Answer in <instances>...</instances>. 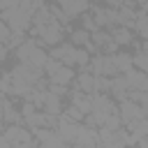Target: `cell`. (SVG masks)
Masks as SVG:
<instances>
[{
	"label": "cell",
	"mask_w": 148,
	"mask_h": 148,
	"mask_svg": "<svg viewBox=\"0 0 148 148\" xmlns=\"http://www.w3.org/2000/svg\"><path fill=\"white\" fill-rule=\"evenodd\" d=\"M125 76V81H127V86H130V90H148V76H146V72H141V69H130V72H125L123 74Z\"/></svg>",
	"instance_id": "8992f818"
},
{
	"label": "cell",
	"mask_w": 148,
	"mask_h": 148,
	"mask_svg": "<svg viewBox=\"0 0 148 148\" xmlns=\"http://www.w3.org/2000/svg\"><path fill=\"white\" fill-rule=\"evenodd\" d=\"M16 0H0V9H7V7H14Z\"/></svg>",
	"instance_id": "83f0119b"
},
{
	"label": "cell",
	"mask_w": 148,
	"mask_h": 148,
	"mask_svg": "<svg viewBox=\"0 0 148 148\" xmlns=\"http://www.w3.org/2000/svg\"><path fill=\"white\" fill-rule=\"evenodd\" d=\"M92 46H106L109 51L116 49V44L111 42V35H106V32H102V30L92 32Z\"/></svg>",
	"instance_id": "2e32d148"
},
{
	"label": "cell",
	"mask_w": 148,
	"mask_h": 148,
	"mask_svg": "<svg viewBox=\"0 0 148 148\" xmlns=\"http://www.w3.org/2000/svg\"><path fill=\"white\" fill-rule=\"evenodd\" d=\"M72 79H74V72H72V67H67V65H60V67L51 74V83H58V86H67Z\"/></svg>",
	"instance_id": "7c38bea8"
},
{
	"label": "cell",
	"mask_w": 148,
	"mask_h": 148,
	"mask_svg": "<svg viewBox=\"0 0 148 148\" xmlns=\"http://www.w3.org/2000/svg\"><path fill=\"white\" fill-rule=\"evenodd\" d=\"M118 116H120V120H123V125H127L130 120H136V118H146V111H148V106H139V104H134L132 99H120V104H118Z\"/></svg>",
	"instance_id": "3957f363"
},
{
	"label": "cell",
	"mask_w": 148,
	"mask_h": 148,
	"mask_svg": "<svg viewBox=\"0 0 148 148\" xmlns=\"http://www.w3.org/2000/svg\"><path fill=\"white\" fill-rule=\"evenodd\" d=\"M42 109H44V113H53V116H60V113H62V106H60V97L46 90V95H44V102H42Z\"/></svg>",
	"instance_id": "8fae6325"
},
{
	"label": "cell",
	"mask_w": 148,
	"mask_h": 148,
	"mask_svg": "<svg viewBox=\"0 0 148 148\" xmlns=\"http://www.w3.org/2000/svg\"><path fill=\"white\" fill-rule=\"evenodd\" d=\"M106 5H111V7H123V0H104Z\"/></svg>",
	"instance_id": "4dcf8cb0"
},
{
	"label": "cell",
	"mask_w": 148,
	"mask_h": 148,
	"mask_svg": "<svg viewBox=\"0 0 148 148\" xmlns=\"http://www.w3.org/2000/svg\"><path fill=\"white\" fill-rule=\"evenodd\" d=\"M130 148H132V146H130Z\"/></svg>",
	"instance_id": "836d02e7"
},
{
	"label": "cell",
	"mask_w": 148,
	"mask_h": 148,
	"mask_svg": "<svg viewBox=\"0 0 148 148\" xmlns=\"http://www.w3.org/2000/svg\"><path fill=\"white\" fill-rule=\"evenodd\" d=\"M0 120H2V102H0Z\"/></svg>",
	"instance_id": "d6a6232c"
},
{
	"label": "cell",
	"mask_w": 148,
	"mask_h": 148,
	"mask_svg": "<svg viewBox=\"0 0 148 148\" xmlns=\"http://www.w3.org/2000/svg\"><path fill=\"white\" fill-rule=\"evenodd\" d=\"M74 143H79V146H97V132L90 130L88 125H86V127L79 125V132H76V136H74Z\"/></svg>",
	"instance_id": "9c48e42d"
},
{
	"label": "cell",
	"mask_w": 148,
	"mask_h": 148,
	"mask_svg": "<svg viewBox=\"0 0 148 148\" xmlns=\"http://www.w3.org/2000/svg\"><path fill=\"white\" fill-rule=\"evenodd\" d=\"M60 7H62V12L72 18V16L83 14V12L88 9V0H60Z\"/></svg>",
	"instance_id": "30bf717a"
},
{
	"label": "cell",
	"mask_w": 148,
	"mask_h": 148,
	"mask_svg": "<svg viewBox=\"0 0 148 148\" xmlns=\"http://www.w3.org/2000/svg\"><path fill=\"white\" fill-rule=\"evenodd\" d=\"M109 90H111V95H113V99H127V92H130V86H127V81H125V76H113V79H109Z\"/></svg>",
	"instance_id": "52a82bcc"
},
{
	"label": "cell",
	"mask_w": 148,
	"mask_h": 148,
	"mask_svg": "<svg viewBox=\"0 0 148 148\" xmlns=\"http://www.w3.org/2000/svg\"><path fill=\"white\" fill-rule=\"evenodd\" d=\"M88 62H90L92 76H113V74H118L116 67H113L111 56H95V58L88 60Z\"/></svg>",
	"instance_id": "5b68a950"
},
{
	"label": "cell",
	"mask_w": 148,
	"mask_h": 148,
	"mask_svg": "<svg viewBox=\"0 0 148 148\" xmlns=\"http://www.w3.org/2000/svg\"><path fill=\"white\" fill-rule=\"evenodd\" d=\"M9 35H12V30H9V28H7V25H5L2 21H0V42H2V44H7Z\"/></svg>",
	"instance_id": "4316f807"
},
{
	"label": "cell",
	"mask_w": 148,
	"mask_h": 148,
	"mask_svg": "<svg viewBox=\"0 0 148 148\" xmlns=\"http://www.w3.org/2000/svg\"><path fill=\"white\" fill-rule=\"evenodd\" d=\"M127 99H132L139 106H148V92L146 90H130L127 92Z\"/></svg>",
	"instance_id": "d6986e66"
},
{
	"label": "cell",
	"mask_w": 148,
	"mask_h": 148,
	"mask_svg": "<svg viewBox=\"0 0 148 148\" xmlns=\"http://www.w3.org/2000/svg\"><path fill=\"white\" fill-rule=\"evenodd\" d=\"M72 106H76L83 116L90 113V95H86V92H72Z\"/></svg>",
	"instance_id": "5bb4252c"
},
{
	"label": "cell",
	"mask_w": 148,
	"mask_h": 148,
	"mask_svg": "<svg viewBox=\"0 0 148 148\" xmlns=\"http://www.w3.org/2000/svg\"><path fill=\"white\" fill-rule=\"evenodd\" d=\"M39 148H67V143H65V141H62V139L53 132L46 141H42V143H39Z\"/></svg>",
	"instance_id": "ffe728a7"
},
{
	"label": "cell",
	"mask_w": 148,
	"mask_h": 148,
	"mask_svg": "<svg viewBox=\"0 0 148 148\" xmlns=\"http://www.w3.org/2000/svg\"><path fill=\"white\" fill-rule=\"evenodd\" d=\"M0 148H12V143H9L5 136H0Z\"/></svg>",
	"instance_id": "1f68e13d"
},
{
	"label": "cell",
	"mask_w": 148,
	"mask_h": 148,
	"mask_svg": "<svg viewBox=\"0 0 148 148\" xmlns=\"http://www.w3.org/2000/svg\"><path fill=\"white\" fill-rule=\"evenodd\" d=\"M65 118H67V120H74V123H76V120H81V118H83V113H81V111H79L76 106H69V109H67V113H65Z\"/></svg>",
	"instance_id": "484cf974"
},
{
	"label": "cell",
	"mask_w": 148,
	"mask_h": 148,
	"mask_svg": "<svg viewBox=\"0 0 148 148\" xmlns=\"http://www.w3.org/2000/svg\"><path fill=\"white\" fill-rule=\"evenodd\" d=\"M5 58H7V46H5L2 42H0V62H2Z\"/></svg>",
	"instance_id": "f546056e"
},
{
	"label": "cell",
	"mask_w": 148,
	"mask_h": 148,
	"mask_svg": "<svg viewBox=\"0 0 148 148\" xmlns=\"http://www.w3.org/2000/svg\"><path fill=\"white\" fill-rule=\"evenodd\" d=\"M83 25H86L83 30H90V28H95V21H92L90 16H86V21H83Z\"/></svg>",
	"instance_id": "f1b7e54d"
},
{
	"label": "cell",
	"mask_w": 148,
	"mask_h": 148,
	"mask_svg": "<svg viewBox=\"0 0 148 148\" xmlns=\"http://www.w3.org/2000/svg\"><path fill=\"white\" fill-rule=\"evenodd\" d=\"M111 60H113V67L118 74H125L132 69V56L130 53H116V56H111Z\"/></svg>",
	"instance_id": "4fadbf2b"
},
{
	"label": "cell",
	"mask_w": 148,
	"mask_h": 148,
	"mask_svg": "<svg viewBox=\"0 0 148 148\" xmlns=\"http://www.w3.org/2000/svg\"><path fill=\"white\" fill-rule=\"evenodd\" d=\"M134 25H136V32H139V37H143V39H146L148 30H146V14H143V12H139V14H136V18H134Z\"/></svg>",
	"instance_id": "7402d4cb"
},
{
	"label": "cell",
	"mask_w": 148,
	"mask_h": 148,
	"mask_svg": "<svg viewBox=\"0 0 148 148\" xmlns=\"http://www.w3.org/2000/svg\"><path fill=\"white\" fill-rule=\"evenodd\" d=\"M58 67H60V60H56V58H51V56H49V58H46V62H44V67H42V69H46V74H49V76H51V74H53V72H56V69H58Z\"/></svg>",
	"instance_id": "d4e9b609"
},
{
	"label": "cell",
	"mask_w": 148,
	"mask_h": 148,
	"mask_svg": "<svg viewBox=\"0 0 148 148\" xmlns=\"http://www.w3.org/2000/svg\"><path fill=\"white\" fill-rule=\"evenodd\" d=\"M92 88H95V92H106V90H109V76H95ZM95 92H92V95H95Z\"/></svg>",
	"instance_id": "603a6c76"
},
{
	"label": "cell",
	"mask_w": 148,
	"mask_h": 148,
	"mask_svg": "<svg viewBox=\"0 0 148 148\" xmlns=\"http://www.w3.org/2000/svg\"><path fill=\"white\" fill-rule=\"evenodd\" d=\"M111 37H113V39H111L113 44H130V42H132V32H130V28H118Z\"/></svg>",
	"instance_id": "e0dca14e"
},
{
	"label": "cell",
	"mask_w": 148,
	"mask_h": 148,
	"mask_svg": "<svg viewBox=\"0 0 148 148\" xmlns=\"http://www.w3.org/2000/svg\"><path fill=\"white\" fill-rule=\"evenodd\" d=\"M16 56H18L21 62H25L30 67H37V69H42L44 62H46V58H49V53H44L32 39H23V44L16 46Z\"/></svg>",
	"instance_id": "6da1fadb"
},
{
	"label": "cell",
	"mask_w": 148,
	"mask_h": 148,
	"mask_svg": "<svg viewBox=\"0 0 148 148\" xmlns=\"http://www.w3.org/2000/svg\"><path fill=\"white\" fill-rule=\"evenodd\" d=\"M132 67H136V69H141V72L148 69V56H146V51H136V53L132 56Z\"/></svg>",
	"instance_id": "ac0fdd59"
},
{
	"label": "cell",
	"mask_w": 148,
	"mask_h": 148,
	"mask_svg": "<svg viewBox=\"0 0 148 148\" xmlns=\"http://www.w3.org/2000/svg\"><path fill=\"white\" fill-rule=\"evenodd\" d=\"M72 42L79 44V46H88V44H90V35H88V30H74V32H72Z\"/></svg>",
	"instance_id": "44dd1931"
},
{
	"label": "cell",
	"mask_w": 148,
	"mask_h": 148,
	"mask_svg": "<svg viewBox=\"0 0 148 148\" xmlns=\"http://www.w3.org/2000/svg\"><path fill=\"white\" fill-rule=\"evenodd\" d=\"M32 35H39L46 44L56 46V44L60 42V37H62V28H60V23H56V18H53V21H49V23H44V25H35V28H32Z\"/></svg>",
	"instance_id": "277c9868"
},
{
	"label": "cell",
	"mask_w": 148,
	"mask_h": 148,
	"mask_svg": "<svg viewBox=\"0 0 148 148\" xmlns=\"http://www.w3.org/2000/svg\"><path fill=\"white\" fill-rule=\"evenodd\" d=\"M92 81H95V76H92V74H88V72H83V74H79V79H76V86L81 88V92H86V95H92V92H95V88H92Z\"/></svg>",
	"instance_id": "9a60e30c"
},
{
	"label": "cell",
	"mask_w": 148,
	"mask_h": 148,
	"mask_svg": "<svg viewBox=\"0 0 148 148\" xmlns=\"http://www.w3.org/2000/svg\"><path fill=\"white\" fill-rule=\"evenodd\" d=\"M2 136H5L9 143H18V141H28V139H32V136H30V132H28L23 125H16V123H14V125H9V127L5 130V134H2Z\"/></svg>",
	"instance_id": "ba28073f"
},
{
	"label": "cell",
	"mask_w": 148,
	"mask_h": 148,
	"mask_svg": "<svg viewBox=\"0 0 148 148\" xmlns=\"http://www.w3.org/2000/svg\"><path fill=\"white\" fill-rule=\"evenodd\" d=\"M88 51H83V49H74V65H79V67H86L88 65Z\"/></svg>",
	"instance_id": "cb8c5ba5"
},
{
	"label": "cell",
	"mask_w": 148,
	"mask_h": 148,
	"mask_svg": "<svg viewBox=\"0 0 148 148\" xmlns=\"http://www.w3.org/2000/svg\"><path fill=\"white\" fill-rule=\"evenodd\" d=\"M2 23H5L12 32H23V30L30 28V14L23 12V9H18V7L14 5V7L2 9Z\"/></svg>",
	"instance_id": "7a4b0ae2"
}]
</instances>
